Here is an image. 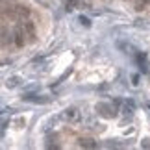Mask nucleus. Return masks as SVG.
I'll use <instances>...</instances> for the list:
<instances>
[{
    "label": "nucleus",
    "mask_w": 150,
    "mask_h": 150,
    "mask_svg": "<svg viewBox=\"0 0 150 150\" xmlns=\"http://www.w3.org/2000/svg\"><path fill=\"white\" fill-rule=\"evenodd\" d=\"M96 111L98 115H102L104 119H113L117 115V109H115L113 104H108V102H98L96 104Z\"/></svg>",
    "instance_id": "f257e3e1"
},
{
    "label": "nucleus",
    "mask_w": 150,
    "mask_h": 150,
    "mask_svg": "<svg viewBox=\"0 0 150 150\" xmlns=\"http://www.w3.org/2000/svg\"><path fill=\"white\" fill-rule=\"evenodd\" d=\"M22 32H24V37H28V41H33V39H35V30H33V24H32L30 21L24 22Z\"/></svg>",
    "instance_id": "f03ea898"
},
{
    "label": "nucleus",
    "mask_w": 150,
    "mask_h": 150,
    "mask_svg": "<svg viewBox=\"0 0 150 150\" xmlns=\"http://www.w3.org/2000/svg\"><path fill=\"white\" fill-rule=\"evenodd\" d=\"M80 146L82 148H96L98 145H96V141L91 139V137H82V139H80Z\"/></svg>",
    "instance_id": "7ed1b4c3"
},
{
    "label": "nucleus",
    "mask_w": 150,
    "mask_h": 150,
    "mask_svg": "<svg viewBox=\"0 0 150 150\" xmlns=\"http://www.w3.org/2000/svg\"><path fill=\"white\" fill-rule=\"evenodd\" d=\"M24 100H28V102H37V104H47L50 98H47V96H37V95H26Z\"/></svg>",
    "instance_id": "20e7f679"
},
{
    "label": "nucleus",
    "mask_w": 150,
    "mask_h": 150,
    "mask_svg": "<svg viewBox=\"0 0 150 150\" xmlns=\"http://www.w3.org/2000/svg\"><path fill=\"white\" fill-rule=\"evenodd\" d=\"M63 117H65L67 120H76V119H78V109H74V108H69V109H65Z\"/></svg>",
    "instance_id": "39448f33"
},
{
    "label": "nucleus",
    "mask_w": 150,
    "mask_h": 150,
    "mask_svg": "<svg viewBox=\"0 0 150 150\" xmlns=\"http://www.w3.org/2000/svg\"><path fill=\"white\" fill-rule=\"evenodd\" d=\"M15 43H17V47H22V45H24V32H22V28H17V32H15Z\"/></svg>",
    "instance_id": "423d86ee"
},
{
    "label": "nucleus",
    "mask_w": 150,
    "mask_h": 150,
    "mask_svg": "<svg viewBox=\"0 0 150 150\" xmlns=\"http://www.w3.org/2000/svg\"><path fill=\"white\" fill-rule=\"evenodd\" d=\"M82 6L85 4H82L80 0H67V9H76V8H82Z\"/></svg>",
    "instance_id": "0eeeda50"
},
{
    "label": "nucleus",
    "mask_w": 150,
    "mask_h": 150,
    "mask_svg": "<svg viewBox=\"0 0 150 150\" xmlns=\"http://www.w3.org/2000/svg\"><path fill=\"white\" fill-rule=\"evenodd\" d=\"M134 109H135L134 100H126V102H124V113H132Z\"/></svg>",
    "instance_id": "6e6552de"
},
{
    "label": "nucleus",
    "mask_w": 150,
    "mask_h": 150,
    "mask_svg": "<svg viewBox=\"0 0 150 150\" xmlns=\"http://www.w3.org/2000/svg\"><path fill=\"white\" fill-rule=\"evenodd\" d=\"M17 83H19V78H9L8 80V87H15Z\"/></svg>",
    "instance_id": "1a4fd4ad"
},
{
    "label": "nucleus",
    "mask_w": 150,
    "mask_h": 150,
    "mask_svg": "<svg viewBox=\"0 0 150 150\" xmlns=\"http://www.w3.org/2000/svg\"><path fill=\"white\" fill-rule=\"evenodd\" d=\"M141 146L143 148H150V137H145V139L141 141Z\"/></svg>",
    "instance_id": "9d476101"
},
{
    "label": "nucleus",
    "mask_w": 150,
    "mask_h": 150,
    "mask_svg": "<svg viewBox=\"0 0 150 150\" xmlns=\"http://www.w3.org/2000/svg\"><path fill=\"white\" fill-rule=\"evenodd\" d=\"M80 22H82V24H83V26H89V24H91V22H89V19H87V17H80Z\"/></svg>",
    "instance_id": "9b49d317"
},
{
    "label": "nucleus",
    "mask_w": 150,
    "mask_h": 150,
    "mask_svg": "<svg viewBox=\"0 0 150 150\" xmlns=\"http://www.w3.org/2000/svg\"><path fill=\"white\" fill-rule=\"evenodd\" d=\"M0 135H2V132H0Z\"/></svg>",
    "instance_id": "f8f14e48"
},
{
    "label": "nucleus",
    "mask_w": 150,
    "mask_h": 150,
    "mask_svg": "<svg viewBox=\"0 0 150 150\" xmlns=\"http://www.w3.org/2000/svg\"><path fill=\"white\" fill-rule=\"evenodd\" d=\"M148 108H150V104H148Z\"/></svg>",
    "instance_id": "ddd939ff"
}]
</instances>
